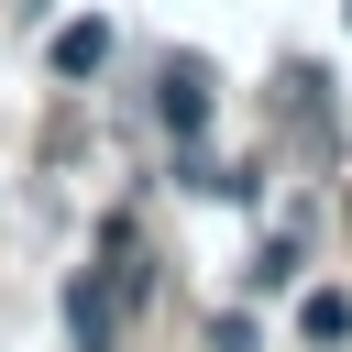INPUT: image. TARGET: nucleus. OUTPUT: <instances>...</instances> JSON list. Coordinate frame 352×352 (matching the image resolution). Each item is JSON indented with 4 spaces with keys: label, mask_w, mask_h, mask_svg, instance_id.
Listing matches in <instances>:
<instances>
[{
    "label": "nucleus",
    "mask_w": 352,
    "mask_h": 352,
    "mask_svg": "<svg viewBox=\"0 0 352 352\" xmlns=\"http://www.w3.org/2000/svg\"><path fill=\"white\" fill-rule=\"evenodd\" d=\"M297 330H308V341H319V352H330V341H341V330H352V297H341V286H319V297H308V308H297Z\"/></svg>",
    "instance_id": "obj_4"
},
{
    "label": "nucleus",
    "mask_w": 352,
    "mask_h": 352,
    "mask_svg": "<svg viewBox=\"0 0 352 352\" xmlns=\"http://www.w3.org/2000/svg\"><path fill=\"white\" fill-rule=\"evenodd\" d=\"M253 286H264V297L297 286V242H264V253H253Z\"/></svg>",
    "instance_id": "obj_5"
},
{
    "label": "nucleus",
    "mask_w": 352,
    "mask_h": 352,
    "mask_svg": "<svg viewBox=\"0 0 352 352\" xmlns=\"http://www.w3.org/2000/svg\"><path fill=\"white\" fill-rule=\"evenodd\" d=\"M66 330H77V352H121V297H110V275H77V286H66Z\"/></svg>",
    "instance_id": "obj_1"
},
{
    "label": "nucleus",
    "mask_w": 352,
    "mask_h": 352,
    "mask_svg": "<svg viewBox=\"0 0 352 352\" xmlns=\"http://www.w3.org/2000/svg\"><path fill=\"white\" fill-rule=\"evenodd\" d=\"M154 110H165V132H176V143H198V132H209V66H198V55H187V66H165V99H154Z\"/></svg>",
    "instance_id": "obj_2"
},
{
    "label": "nucleus",
    "mask_w": 352,
    "mask_h": 352,
    "mask_svg": "<svg viewBox=\"0 0 352 352\" xmlns=\"http://www.w3.org/2000/svg\"><path fill=\"white\" fill-rule=\"evenodd\" d=\"M110 66V22H66L55 33V77H99Z\"/></svg>",
    "instance_id": "obj_3"
}]
</instances>
